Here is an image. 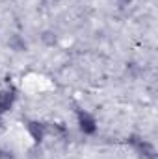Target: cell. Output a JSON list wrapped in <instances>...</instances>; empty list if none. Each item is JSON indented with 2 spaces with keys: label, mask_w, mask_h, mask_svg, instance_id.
I'll list each match as a JSON object with an SVG mask.
<instances>
[{
  "label": "cell",
  "mask_w": 158,
  "mask_h": 159,
  "mask_svg": "<svg viewBox=\"0 0 158 159\" xmlns=\"http://www.w3.org/2000/svg\"><path fill=\"white\" fill-rule=\"evenodd\" d=\"M0 159H15V156H13L11 150H4V148H0Z\"/></svg>",
  "instance_id": "cell-6"
},
{
  "label": "cell",
  "mask_w": 158,
  "mask_h": 159,
  "mask_svg": "<svg viewBox=\"0 0 158 159\" xmlns=\"http://www.w3.org/2000/svg\"><path fill=\"white\" fill-rule=\"evenodd\" d=\"M11 46H13L15 50H26V43L21 39L19 35H15V37L11 39Z\"/></svg>",
  "instance_id": "cell-5"
},
{
  "label": "cell",
  "mask_w": 158,
  "mask_h": 159,
  "mask_svg": "<svg viewBox=\"0 0 158 159\" xmlns=\"http://www.w3.org/2000/svg\"><path fill=\"white\" fill-rule=\"evenodd\" d=\"M26 129H28L30 137L34 139V143L39 144L41 141L45 139L47 131H48V126H47L45 122H39V120H28V122H26Z\"/></svg>",
  "instance_id": "cell-3"
},
{
  "label": "cell",
  "mask_w": 158,
  "mask_h": 159,
  "mask_svg": "<svg viewBox=\"0 0 158 159\" xmlns=\"http://www.w3.org/2000/svg\"><path fill=\"white\" fill-rule=\"evenodd\" d=\"M128 143H130V146L136 150V154H138L140 159H156V148H155L149 141H145V139H141V137H138V135H132V137L128 139Z\"/></svg>",
  "instance_id": "cell-1"
},
{
  "label": "cell",
  "mask_w": 158,
  "mask_h": 159,
  "mask_svg": "<svg viewBox=\"0 0 158 159\" xmlns=\"http://www.w3.org/2000/svg\"><path fill=\"white\" fill-rule=\"evenodd\" d=\"M128 2H130V0H121V2H119V6H125V4H128Z\"/></svg>",
  "instance_id": "cell-7"
},
{
  "label": "cell",
  "mask_w": 158,
  "mask_h": 159,
  "mask_svg": "<svg viewBox=\"0 0 158 159\" xmlns=\"http://www.w3.org/2000/svg\"><path fill=\"white\" fill-rule=\"evenodd\" d=\"M77 120H78V128H80L82 133L93 135V133L97 131V119H95L89 111L78 109V111H77Z\"/></svg>",
  "instance_id": "cell-2"
},
{
  "label": "cell",
  "mask_w": 158,
  "mask_h": 159,
  "mask_svg": "<svg viewBox=\"0 0 158 159\" xmlns=\"http://www.w3.org/2000/svg\"><path fill=\"white\" fill-rule=\"evenodd\" d=\"M17 100V91L13 87H4L0 89V115L7 113Z\"/></svg>",
  "instance_id": "cell-4"
}]
</instances>
